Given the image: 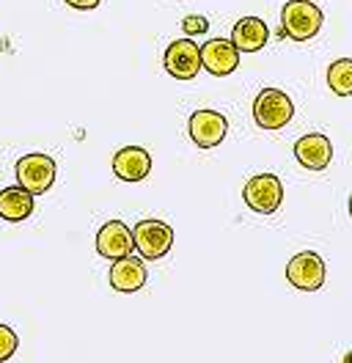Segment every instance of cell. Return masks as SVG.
Listing matches in <instances>:
<instances>
[{
    "instance_id": "cell-13",
    "label": "cell",
    "mask_w": 352,
    "mask_h": 363,
    "mask_svg": "<svg viewBox=\"0 0 352 363\" xmlns=\"http://www.w3.org/2000/svg\"><path fill=\"white\" fill-rule=\"evenodd\" d=\"M110 286L116 292H124V295H132V292L143 289L146 286V264H143V259L124 256V259L113 262V267H110Z\"/></svg>"
},
{
    "instance_id": "cell-7",
    "label": "cell",
    "mask_w": 352,
    "mask_h": 363,
    "mask_svg": "<svg viewBox=\"0 0 352 363\" xmlns=\"http://www.w3.org/2000/svg\"><path fill=\"white\" fill-rule=\"evenodd\" d=\"M165 72L176 77V80H193L198 72H201V47L193 39H176L165 50Z\"/></svg>"
},
{
    "instance_id": "cell-6",
    "label": "cell",
    "mask_w": 352,
    "mask_h": 363,
    "mask_svg": "<svg viewBox=\"0 0 352 363\" xmlns=\"http://www.w3.org/2000/svg\"><path fill=\"white\" fill-rule=\"evenodd\" d=\"M17 182L33 196H42L55 182V160L50 155H25L17 160Z\"/></svg>"
},
{
    "instance_id": "cell-1",
    "label": "cell",
    "mask_w": 352,
    "mask_h": 363,
    "mask_svg": "<svg viewBox=\"0 0 352 363\" xmlns=\"http://www.w3.org/2000/svg\"><path fill=\"white\" fill-rule=\"evenodd\" d=\"M322 9L314 0H289L281 11V36L295 42H308L322 30Z\"/></svg>"
},
{
    "instance_id": "cell-10",
    "label": "cell",
    "mask_w": 352,
    "mask_h": 363,
    "mask_svg": "<svg viewBox=\"0 0 352 363\" xmlns=\"http://www.w3.org/2000/svg\"><path fill=\"white\" fill-rule=\"evenodd\" d=\"M201 64H204V69L209 74L226 77L240 64V50L231 45L229 39H209L207 45L201 47Z\"/></svg>"
},
{
    "instance_id": "cell-18",
    "label": "cell",
    "mask_w": 352,
    "mask_h": 363,
    "mask_svg": "<svg viewBox=\"0 0 352 363\" xmlns=\"http://www.w3.org/2000/svg\"><path fill=\"white\" fill-rule=\"evenodd\" d=\"M182 30H185L187 36H201V33L209 30V20L201 17V14H190V17L182 20Z\"/></svg>"
},
{
    "instance_id": "cell-4",
    "label": "cell",
    "mask_w": 352,
    "mask_h": 363,
    "mask_svg": "<svg viewBox=\"0 0 352 363\" xmlns=\"http://www.w3.org/2000/svg\"><path fill=\"white\" fill-rule=\"evenodd\" d=\"M132 237H135V250L141 253V259H149V262L163 259L174 248V228L163 220H154V218L141 220L132 228Z\"/></svg>"
},
{
    "instance_id": "cell-15",
    "label": "cell",
    "mask_w": 352,
    "mask_h": 363,
    "mask_svg": "<svg viewBox=\"0 0 352 363\" xmlns=\"http://www.w3.org/2000/svg\"><path fill=\"white\" fill-rule=\"evenodd\" d=\"M33 215V193L25 187H6L0 190V218L9 223H20L25 218Z\"/></svg>"
},
{
    "instance_id": "cell-14",
    "label": "cell",
    "mask_w": 352,
    "mask_h": 363,
    "mask_svg": "<svg viewBox=\"0 0 352 363\" xmlns=\"http://www.w3.org/2000/svg\"><path fill=\"white\" fill-rule=\"evenodd\" d=\"M270 39V30L259 17H242L240 23L231 28V45L240 52H259Z\"/></svg>"
},
{
    "instance_id": "cell-3",
    "label": "cell",
    "mask_w": 352,
    "mask_h": 363,
    "mask_svg": "<svg viewBox=\"0 0 352 363\" xmlns=\"http://www.w3.org/2000/svg\"><path fill=\"white\" fill-rule=\"evenodd\" d=\"M295 105L281 89H264L259 91L256 102H253V121L262 130H281L292 121Z\"/></svg>"
},
{
    "instance_id": "cell-12",
    "label": "cell",
    "mask_w": 352,
    "mask_h": 363,
    "mask_svg": "<svg viewBox=\"0 0 352 363\" xmlns=\"http://www.w3.org/2000/svg\"><path fill=\"white\" fill-rule=\"evenodd\" d=\"M152 171V155L141 146H124L113 157V174L121 182H143Z\"/></svg>"
},
{
    "instance_id": "cell-21",
    "label": "cell",
    "mask_w": 352,
    "mask_h": 363,
    "mask_svg": "<svg viewBox=\"0 0 352 363\" xmlns=\"http://www.w3.org/2000/svg\"><path fill=\"white\" fill-rule=\"evenodd\" d=\"M350 218H352V199H350Z\"/></svg>"
},
{
    "instance_id": "cell-5",
    "label": "cell",
    "mask_w": 352,
    "mask_h": 363,
    "mask_svg": "<svg viewBox=\"0 0 352 363\" xmlns=\"http://www.w3.org/2000/svg\"><path fill=\"white\" fill-rule=\"evenodd\" d=\"M325 275H328V267H325L322 256L314 253V250H303V253L292 256V262L286 264V281L295 289H300V292H317V289H322Z\"/></svg>"
},
{
    "instance_id": "cell-20",
    "label": "cell",
    "mask_w": 352,
    "mask_h": 363,
    "mask_svg": "<svg viewBox=\"0 0 352 363\" xmlns=\"http://www.w3.org/2000/svg\"><path fill=\"white\" fill-rule=\"evenodd\" d=\"M341 363H352V352H347V355H344V361Z\"/></svg>"
},
{
    "instance_id": "cell-19",
    "label": "cell",
    "mask_w": 352,
    "mask_h": 363,
    "mask_svg": "<svg viewBox=\"0 0 352 363\" xmlns=\"http://www.w3.org/2000/svg\"><path fill=\"white\" fill-rule=\"evenodd\" d=\"M102 0H66V6L77 9V11H88V9H97Z\"/></svg>"
},
{
    "instance_id": "cell-16",
    "label": "cell",
    "mask_w": 352,
    "mask_h": 363,
    "mask_svg": "<svg viewBox=\"0 0 352 363\" xmlns=\"http://www.w3.org/2000/svg\"><path fill=\"white\" fill-rule=\"evenodd\" d=\"M328 86L336 96H352V58H341L330 64Z\"/></svg>"
},
{
    "instance_id": "cell-17",
    "label": "cell",
    "mask_w": 352,
    "mask_h": 363,
    "mask_svg": "<svg viewBox=\"0 0 352 363\" xmlns=\"http://www.w3.org/2000/svg\"><path fill=\"white\" fill-rule=\"evenodd\" d=\"M17 347H20L17 333H14L9 325H0V363L9 361V358L17 352Z\"/></svg>"
},
{
    "instance_id": "cell-9",
    "label": "cell",
    "mask_w": 352,
    "mask_h": 363,
    "mask_svg": "<svg viewBox=\"0 0 352 363\" xmlns=\"http://www.w3.org/2000/svg\"><path fill=\"white\" fill-rule=\"evenodd\" d=\"M97 250H99V256H105L110 262L132 256V250H135L132 228L124 226L121 220H108L105 226L97 231Z\"/></svg>"
},
{
    "instance_id": "cell-11",
    "label": "cell",
    "mask_w": 352,
    "mask_h": 363,
    "mask_svg": "<svg viewBox=\"0 0 352 363\" xmlns=\"http://www.w3.org/2000/svg\"><path fill=\"white\" fill-rule=\"evenodd\" d=\"M295 157L308 171H325L333 160L330 138L322 133H308L295 143Z\"/></svg>"
},
{
    "instance_id": "cell-8",
    "label": "cell",
    "mask_w": 352,
    "mask_h": 363,
    "mask_svg": "<svg viewBox=\"0 0 352 363\" xmlns=\"http://www.w3.org/2000/svg\"><path fill=\"white\" fill-rule=\"evenodd\" d=\"M187 133H190L196 146L212 149V146H220V143H223V138L229 133V121H226V116L218 113V111H196V113L190 116Z\"/></svg>"
},
{
    "instance_id": "cell-2",
    "label": "cell",
    "mask_w": 352,
    "mask_h": 363,
    "mask_svg": "<svg viewBox=\"0 0 352 363\" xmlns=\"http://www.w3.org/2000/svg\"><path fill=\"white\" fill-rule=\"evenodd\" d=\"M242 199L253 212L273 215V212H278V206L284 204V184L275 174H256L253 179L245 182Z\"/></svg>"
}]
</instances>
